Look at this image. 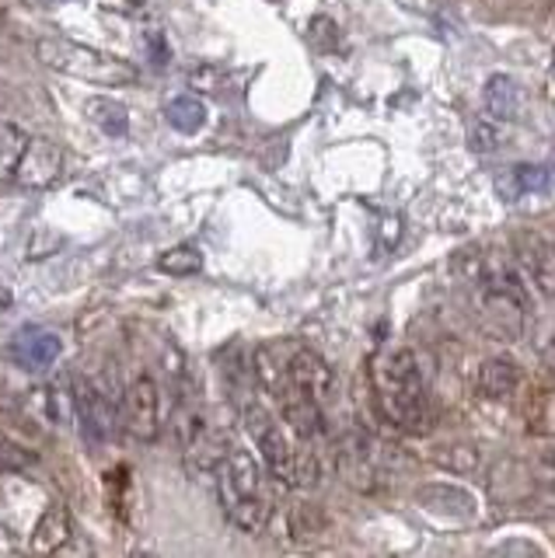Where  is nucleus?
I'll list each match as a JSON object with an SVG mask.
<instances>
[{"instance_id":"obj_1","label":"nucleus","mask_w":555,"mask_h":558,"mask_svg":"<svg viewBox=\"0 0 555 558\" xmlns=\"http://www.w3.org/2000/svg\"><path fill=\"white\" fill-rule=\"evenodd\" d=\"M455 276L472 290L479 322L496 342L524 339L531 301L517 262L493 248H461L455 255Z\"/></svg>"},{"instance_id":"obj_2","label":"nucleus","mask_w":555,"mask_h":558,"mask_svg":"<svg viewBox=\"0 0 555 558\" xmlns=\"http://www.w3.org/2000/svg\"><path fill=\"white\" fill-rule=\"evenodd\" d=\"M371 388L381 415L402 433H426L433 423L426 380L412 349L388 345L371 360Z\"/></svg>"},{"instance_id":"obj_3","label":"nucleus","mask_w":555,"mask_h":558,"mask_svg":"<svg viewBox=\"0 0 555 558\" xmlns=\"http://www.w3.org/2000/svg\"><path fill=\"white\" fill-rule=\"evenodd\" d=\"M214 485L220 510L238 531L258 534L269 527L273 520V499L263 485V471H258L255 458L241 447H228L224 458L214 468Z\"/></svg>"},{"instance_id":"obj_4","label":"nucleus","mask_w":555,"mask_h":558,"mask_svg":"<svg viewBox=\"0 0 555 558\" xmlns=\"http://www.w3.org/2000/svg\"><path fill=\"white\" fill-rule=\"evenodd\" d=\"M245 426L258 447V458H263L269 478H276L287 488H315L318 485L322 468H318L315 450H311V444L298 440V436L276 423V415L269 409L249 405Z\"/></svg>"},{"instance_id":"obj_5","label":"nucleus","mask_w":555,"mask_h":558,"mask_svg":"<svg viewBox=\"0 0 555 558\" xmlns=\"http://www.w3.org/2000/svg\"><path fill=\"white\" fill-rule=\"evenodd\" d=\"M36 52L49 70H57V74L92 81L101 87H123V84H133L136 77H141V70H136L130 60H119V57H112V52L92 49V46L74 43V39H60V35L43 39L36 46Z\"/></svg>"},{"instance_id":"obj_6","label":"nucleus","mask_w":555,"mask_h":558,"mask_svg":"<svg viewBox=\"0 0 555 558\" xmlns=\"http://www.w3.org/2000/svg\"><path fill=\"white\" fill-rule=\"evenodd\" d=\"M168 423V405H165V388L150 374H136L126 388L123 401H119V426H123L133 440L154 444Z\"/></svg>"},{"instance_id":"obj_7","label":"nucleus","mask_w":555,"mask_h":558,"mask_svg":"<svg viewBox=\"0 0 555 558\" xmlns=\"http://www.w3.org/2000/svg\"><path fill=\"white\" fill-rule=\"evenodd\" d=\"M171 429H176V444L182 450L185 464L193 468L196 475H214L224 450L231 447L224 440V433L206 423V415L200 409H179L176 418H171Z\"/></svg>"},{"instance_id":"obj_8","label":"nucleus","mask_w":555,"mask_h":558,"mask_svg":"<svg viewBox=\"0 0 555 558\" xmlns=\"http://www.w3.org/2000/svg\"><path fill=\"white\" fill-rule=\"evenodd\" d=\"M119 401H123V391L106 388L95 377H74L71 384V405L74 415L81 418V429L92 436V440H109L112 429L119 426Z\"/></svg>"},{"instance_id":"obj_9","label":"nucleus","mask_w":555,"mask_h":558,"mask_svg":"<svg viewBox=\"0 0 555 558\" xmlns=\"http://www.w3.org/2000/svg\"><path fill=\"white\" fill-rule=\"evenodd\" d=\"M388 447H377L374 440H363V436H350L346 444H339L336 450V468L346 485L353 488H363V493H374V488L381 485V478L388 475Z\"/></svg>"},{"instance_id":"obj_10","label":"nucleus","mask_w":555,"mask_h":558,"mask_svg":"<svg viewBox=\"0 0 555 558\" xmlns=\"http://www.w3.org/2000/svg\"><path fill=\"white\" fill-rule=\"evenodd\" d=\"M63 168H67V154L57 140L49 136H28V144L14 165V179L28 189H49L63 179Z\"/></svg>"},{"instance_id":"obj_11","label":"nucleus","mask_w":555,"mask_h":558,"mask_svg":"<svg viewBox=\"0 0 555 558\" xmlns=\"http://www.w3.org/2000/svg\"><path fill=\"white\" fill-rule=\"evenodd\" d=\"M517 269L545 301H555V244L545 238L524 234L517 241Z\"/></svg>"},{"instance_id":"obj_12","label":"nucleus","mask_w":555,"mask_h":558,"mask_svg":"<svg viewBox=\"0 0 555 558\" xmlns=\"http://www.w3.org/2000/svg\"><path fill=\"white\" fill-rule=\"evenodd\" d=\"M482 109L493 122H499V126L517 122L520 112H524V87L510 74H493L482 87Z\"/></svg>"},{"instance_id":"obj_13","label":"nucleus","mask_w":555,"mask_h":558,"mask_svg":"<svg viewBox=\"0 0 555 558\" xmlns=\"http://www.w3.org/2000/svg\"><path fill=\"white\" fill-rule=\"evenodd\" d=\"M14 360H19L25 371H46V366H53L63 353V342L57 331H46V328H25L14 336V345H11Z\"/></svg>"},{"instance_id":"obj_14","label":"nucleus","mask_w":555,"mask_h":558,"mask_svg":"<svg viewBox=\"0 0 555 558\" xmlns=\"http://www.w3.org/2000/svg\"><path fill=\"white\" fill-rule=\"evenodd\" d=\"M71 537H74L71 510H67L63 502H49L36 523V531H32L28 548H32V555H57Z\"/></svg>"},{"instance_id":"obj_15","label":"nucleus","mask_w":555,"mask_h":558,"mask_svg":"<svg viewBox=\"0 0 555 558\" xmlns=\"http://www.w3.org/2000/svg\"><path fill=\"white\" fill-rule=\"evenodd\" d=\"M475 384H479V395L485 398H496V401L514 398L520 388V366L510 356H490L479 366Z\"/></svg>"},{"instance_id":"obj_16","label":"nucleus","mask_w":555,"mask_h":558,"mask_svg":"<svg viewBox=\"0 0 555 558\" xmlns=\"http://www.w3.org/2000/svg\"><path fill=\"white\" fill-rule=\"evenodd\" d=\"M430 461L450 471V475H475L482 468V450L475 444H444L430 453Z\"/></svg>"},{"instance_id":"obj_17","label":"nucleus","mask_w":555,"mask_h":558,"mask_svg":"<svg viewBox=\"0 0 555 558\" xmlns=\"http://www.w3.org/2000/svg\"><path fill=\"white\" fill-rule=\"evenodd\" d=\"M165 116H168V122H171V130H179V133H196V130H203V122H206V105H203L196 95H179V98H171V101H168Z\"/></svg>"},{"instance_id":"obj_18","label":"nucleus","mask_w":555,"mask_h":558,"mask_svg":"<svg viewBox=\"0 0 555 558\" xmlns=\"http://www.w3.org/2000/svg\"><path fill=\"white\" fill-rule=\"evenodd\" d=\"M538 179H542V168H528V165H520V168H510V171H503L499 179H496V192L507 203L520 199L524 192L538 189Z\"/></svg>"},{"instance_id":"obj_19","label":"nucleus","mask_w":555,"mask_h":558,"mask_svg":"<svg viewBox=\"0 0 555 558\" xmlns=\"http://www.w3.org/2000/svg\"><path fill=\"white\" fill-rule=\"evenodd\" d=\"M158 269L168 276H196L203 269V255H200V248H193V244H179V248H168L158 258Z\"/></svg>"},{"instance_id":"obj_20","label":"nucleus","mask_w":555,"mask_h":558,"mask_svg":"<svg viewBox=\"0 0 555 558\" xmlns=\"http://www.w3.org/2000/svg\"><path fill=\"white\" fill-rule=\"evenodd\" d=\"M28 144V133L19 130L14 122H0V174H14V165Z\"/></svg>"},{"instance_id":"obj_21","label":"nucleus","mask_w":555,"mask_h":558,"mask_svg":"<svg viewBox=\"0 0 555 558\" xmlns=\"http://www.w3.org/2000/svg\"><path fill=\"white\" fill-rule=\"evenodd\" d=\"M88 112H92V119H95L106 133H123V130L130 126L126 109H123V105H116V101H98V98H95V101L88 105Z\"/></svg>"},{"instance_id":"obj_22","label":"nucleus","mask_w":555,"mask_h":558,"mask_svg":"<svg viewBox=\"0 0 555 558\" xmlns=\"http://www.w3.org/2000/svg\"><path fill=\"white\" fill-rule=\"evenodd\" d=\"M322 527H325V517L315 510V506H311V502L293 506V513H290V531H293V537H315Z\"/></svg>"},{"instance_id":"obj_23","label":"nucleus","mask_w":555,"mask_h":558,"mask_svg":"<svg viewBox=\"0 0 555 558\" xmlns=\"http://www.w3.org/2000/svg\"><path fill=\"white\" fill-rule=\"evenodd\" d=\"M531 339H534L538 353H542V360L555 366V322H538L534 331H531Z\"/></svg>"},{"instance_id":"obj_24","label":"nucleus","mask_w":555,"mask_h":558,"mask_svg":"<svg viewBox=\"0 0 555 558\" xmlns=\"http://www.w3.org/2000/svg\"><path fill=\"white\" fill-rule=\"evenodd\" d=\"M534 471H538V482H542L548 493L555 496V453H548V458H542L534 464Z\"/></svg>"}]
</instances>
